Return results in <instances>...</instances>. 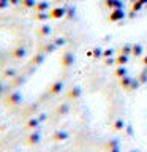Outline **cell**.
I'll return each mask as SVG.
<instances>
[{
    "instance_id": "cell-2",
    "label": "cell",
    "mask_w": 147,
    "mask_h": 152,
    "mask_svg": "<svg viewBox=\"0 0 147 152\" xmlns=\"http://www.w3.org/2000/svg\"><path fill=\"white\" fill-rule=\"evenodd\" d=\"M8 3V0H0V8H5Z\"/></svg>"
},
{
    "instance_id": "cell-1",
    "label": "cell",
    "mask_w": 147,
    "mask_h": 152,
    "mask_svg": "<svg viewBox=\"0 0 147 152\" xmlns=\"http://www.w3.org/2000/svg\"><path fill=\"white\" fill-rule=\"evenodd\" d=\"M14 56H16V57H21V56H24V49H16V52H14Z\"/></svg>"
},
{
    "instance_id": "cell-3",
    "label": "cell",
    "mask_w": 147,
    "mask_h": 152,
    "mask_svg": "<svg viewBox=\"0 0 147 152\" xmlns=\"http://www.w3.org/2000/svg\"><path fill=\"white\" fill-rule=\"evenodd\" d=\"M9 2H11V3H16V2H17V0H9Z\"/></svg>"
}]
</instances>
